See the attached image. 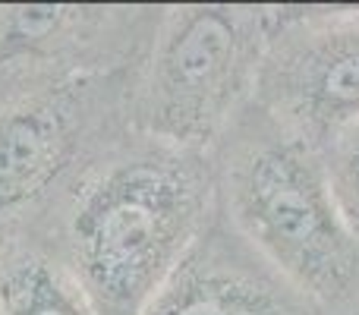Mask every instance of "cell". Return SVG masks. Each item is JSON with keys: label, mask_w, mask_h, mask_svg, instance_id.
Here are the masks:
<instances>
[{"label": "cell", "mask_w": 359, "mask_h": 315, "mask_svg": "<svg viewBox=\"0 0 359 315\" xmlns=\"http://www.w3.org/2000/svg\"><path fill=\"white\" fill-rule=\"evenodd\" d=\"M215 208L208 152L126 130L22 243L44 249L98 315H142Z\"/></svg>", "instance_id": "obj_1"}, {"label": "cell", "mask_w": 359, "mask_h": 315, "mask_svg": "<svg viewBox=\"0 0 359 315\" xmlns=\"http://www.w3.org/2000/svg\"><path fill=\"white\" fill-rule=\"evenodd\" d=\"M230 227L325 315H359V236L331 189L325 158L249 105L211 149Z\"/></svg>", "instance_id": "obj_2"}, {"label": "cell", "mask_w": 359, "mask_h": 315, "mask_svg": "<svg viewBox=\"0 0 359 315\" xmlns=\"http://www.w3.org/2000/svg\"><path fill=\"white\" fill-rule=\"evenodd\" d=\"M278 6H164L133 86V130L208 152L252 105Z\"/></svg>", "instance_id": "obj_3"}, {"label": "cell", "mask_w": 359, "mask_h": 315, "mask_svg": "<svg viewBox=\"0 0 359 315\" xmlns=\"http://www.w3.org/2000/svg\"><path fill=\"white\" fill-rule=\"evenodd\" d=\"M139 67L0 105V243L32 240L79 173L133 130Z\"/></svg>", "instance_id": "obj_4"}, {"label": "cell", "mask_w": 359, "mask_h": 315, "mask_svg": "<svg viewBox=\"0 0 359 315\" xmlns=\"http://www.w3.org/2000/svg\"><path fill=\"white\" fill-rule=\"evenodd\" d=\"M164 6L0 4V105L136 69Z\"/></svg>", "instance_id": "obj_5"}, {"label": "cell", "mask_w": 359, "mask_h": 315, "mask_svg": "<svg viewBox=\"0 0 359 315\" xmlns=\"http://www.w3.org/2000/svg\"><path fill=\"white\" fill-rule=\"evenodd\" d=\"M255 105L325 152L359 123V6H278Z\"/></svg>", "instance_id": "obj_6"}, {"label": "cell", "mask_w": 359, "mask_h": 315, "mask_svg": "<svg viewBox=\"0 0 359 315\" xmlns=\"http://www.w3.org/2000/svg\"><path fill=\"white\" fill-rule=\"evenodd\" d=\"M142 315H325L274 272L221 205Z\"/></svg>", "instance_id": "obj_7"}, {"label": "cell", "mask_w": 359, "mask_h": 315, "mask_svg": "<svg viewBox=\"0 0 359 315\" xmlns=\"http://www.w3.org/2000/svg\"><path fill=\"white\" fill-rule=\"evenodd\" d=\"M0 315H98L69 274L32 243H0Z\"/></svg>", "instance_id": "obj_8"}, {"label": "cell", "mask_w": 359, "mask_h": 315, "mask_svg": "<svg viewBox=\"0 0 359 315\" xmlns=\"http://www.w3.org/2000/svg\"><path fill=\"white\" fill-rule=\"evenodd\" d=\"M322 158L337 205H341L347 224L353 227V234L359 236V123L344 136H337L322 152Z\"/></svg>", "instance_id": "obj_9"}]
</instances>
